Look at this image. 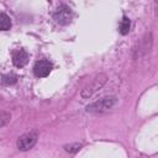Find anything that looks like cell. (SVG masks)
Here are the masks:
<instances>
[{
    "mask_svg": "<svg viewBox=\"0 0 158 158\" xmlns=\"http://www.w3.org/2000/svg\"><path fill=\"white\" fill-rule=\"evenodd\" d=\"M115 102H116L115 96H105V98L88 105L86 111H89V112H101V111H105V110L112 107Z\"/></svg>",
    "mask_w": 158,
    "mask_h": 158,
    "instance_id": "1",
    "label": "cell"
},
{
    "mask_svg": "<svg viewBox=\"0 0 158 158\" xmlns=\"http://www.w3.org/2000/svg\"><path fill=\"white\" fill-rule=\"evenodd\" d=\"M53 19L56 20L57 23L65 26V25L70 23L72 19H73V12H72V10H70L69 6H67V5H60V6H58L57 10L54 11Z\"/></svg>",
    "mask_w": 158,
    "mask_h": 158,
    "instance_id": "2",
    "label": "cell"
},
{
    "mask_svg": "<svg viewBox=\"0 0 158 158\" xmlns=\"http://www.w3.org/2000/svg\"><path fill=\"white\" fill-rule=\"evenodd\" d=\"M37 137H38V135H37L36 131H30V132L22 135L17 139V148L20 151H28V149H31L36 144Z\"/></svg>",
    "mask_w": 158,
    "mask_h": 158,
    "instance_id": "3",
    "label": "cell"
},
{
    "mask_svg": "<svg viewBox=\"0 0 158 158\" xmlns=\"http://www.w3.org/2000/svg\"><path fill=\"white\" fill-rule=\"evenodd\" d=\"M106 81V75L105 74H100V75H98L94 80H93V83L90 84V85H88L83 91H81V96L85 99V98H90L96 90H99L101 86H102V84Z\"/></svg>",
    "mask_w": 158,
    "mask_h": 158,
    "instance_id": "4",
    "label": "cell"
},
{
    "mask_svg": "<svg viewBox=\"0 0 158 158\" xmlns=\"http://www.w3.org/2000/svg\"><path fill=\"white\" fill-rule=\"evenodd\" d=\"M52 70V63L47 59H41L38 62H36L35 67H33V73L37 78H44L47 77Z\"/></svg>",
    "mask_w": 158,
    "mask_h": 158,
    "instance_id": "5",
    "label": "cell"
},
{
    "mask_svg": "<svg viewBox=\"0 0 158 158\" xmlns=\"http://www.w3.org/2000/svg\"><path fill=\"white\" fill-rule=\"evenodd\" d=\"M28 62V54L25 49H16L12 52V63L17 68H22Z\"/></svg>",
    "mask_w": 158,
    "mask_h": 158,
    "instance_id": "6",
    "label": "cell"
},
{
    "mask_svg": "<svg viewBox=\"0 0 158 158\" xmlns=\"http://www.w3.org/2000/svg\"><path fill=\"white\" fill-rule=\"evenodd\" d=\"M11 27V19L5 12H1L0 15V28L2 31H7Z\"/></svg>",
    "mask_w": 158,
    "mask_h": 158,
    "instance_id": "7",
    "label": "cell"
},
{
    "mask_svg": "<svg viewBox=\"0 0 158 158\" xmlns=\"http://www.w3.org/2000/svg\"><path fill=\"white\" fill-rule=\"evenodd\" d=\"M130 27H131V21L127 16H123L122 20H121V23H120V33L121 35H127L130 32Z\"/></svg>",
    "mask_w": 158,
    "mask_h": 158,
    "instance_id": "8",
    "label": "cell"
},
{
    "mask_svg": "<svg viewBox=\"0 0 158 158\" xmlns=\"http://www.w3.org/2000/svg\"><path fill=\"white\" fill-rule=\"evenodd\" d=\"M17 81V77L12 73H9V74H4L2 75V83L5 85H12Z\"/></svg>",
    "mask_w": 158,
    "mask_h": 158,
    "instance_id": "9",
    "label": "cell"
},
{
    "mask_svg": "<svg viewBox=\"0 0 158 158\" xmlns=\"http://www.w3.org/2000/svg\"><path fill=\"white\" fill-rule=\"evenodd\" d=\"M80 147H81L80 143H73V144L64 146V149H65L67 152H69V153H75V152H78V151L80 149Z\"/></svg>",
    "mask_w": 158,
    "mask_h": 158,
    "instance_id": "10",
    "label": "cell"
},
{
    "mask_svg": "<svg viewBox=\"0 0 158 158\" xmlns=\"http://www.w3.org/2000/svg\"><path fill=\"white\" fill-rule=\"evenodd\" d=\"M10 120V114H6V112H2L1 114V127H4L6 125V121Z\"/></svg>",
    "mask_w": 158,
    "mask_h": 158,
    "instance_id": "11",
    "label": "cell"
},
{
    "mask_svg": "<svg viewBox=\"0 0 158 158\" xmlns=\"http://www.w3.org/2000/svg\"><path fill=\"white\" fill-rule=\"evenodd\" d=\"M156 12H157V17H158V0H156Z\"/></svg>",
    "mask_w": 158,
    "mask_h": 158,
    "instance_id": "12",
    "label": "cell"
}]
</instances>
